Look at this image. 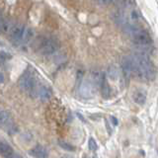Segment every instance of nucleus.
<instances>
[{
  "label": "nucleus",
  "instance_id": "13",
  "mask_svg": "<svg viewBox=\"0 0 158 158\" xmlns=\"http://www.w3.org/2000/svg\"><path fill=\"white\" fill-rule=\"evenodd\" d=\"M13 26H14V25L12 24L11 21L2 19V20H1V26H0V28H1V32H2L3 34L10 33V31L12 30Z\"/></svg>",
  "mask_w": 158,
  "mask_h": 158
},
{
  "label": "nucleus",
  "instance_id": "15",
  "mask_svg": "<svg viewBox=\"0 0 158 158\" xmlns=\"http://www.w3.org/2000/svg\"><path fill=\"white\" fill-rule=\"evenodd\" d=\"M33 31L31 30L30 28H26L25 30V33H24V36H23V39H22V43H27L28 42L31 41V39L33 37Z\"/></svg>",
  "mask_w": 158,
  "mask_h": 158
},
{
  "label": "nucleus",
  "instance_id": "3",
  "mask_svg": "<svg viewBox=\"0 0 158 158\" xmlns=\"http://www.w3.org/2000/svg\"><path fill=\"white\" fill-rule=\"evenodd\" d=\"M39 51L43 55H51L59 49V42L55 38H43L38 47Z\"/></svg>",
  "mask_w": 158,
  "mask_h": 158
},
{
  "label": "nucleus",
  "instance_id": "5",
  "mask_svg": "<svg viewBox=\"0 0 158 158\" xmlns=\"http://www.w3.org/2000/svg\"><path fill=\"white\" fill-rule=\"evenodd\" d=\"M26 27L24 25H14L13 26L12 30L10 31V40L15 45H19V43H22V39H23L24 33H25Z\"/></svg>",
  "mask_w": 158,
  "mask_h": 158
},
{
  "label": "nucleus",
  "instance_id": "9",
  "mask_svg": "<svg viewBox=\"0 0 158 158\" xmlns=\"http://www.w3.org/2000/svg\"><path fill=\"white\" fill-rule=\"evenodd\" d=\"M134 102L138 105H143L146 101V92L144 90H137L134 94Z\"/></svg>",
  "mask_w": 158,
  "mask_h": 158
},
{
  "label": "nucleus",
  "instance_id": "16",
  "mask_svg": "<svg viewBox=\"0 0 158 158\" xmlns=\"http://www.w3.org/2000/svg\"><path fill=\"white\" fill-rule=\"evenodd\" d=\"M0 118H1V125H3L4 122H6L8 120H10V118H11V116H10V114L8 113V112H6V111H2L1 112V115H0Z\"/></svg>",
  "mask_w": 158,
  "mask_h": 158
},
{
  "label": "nucleus",
  "instance_id": "1",
  "mask_svg": "<svg viewBox=\"0 0 158 158\" xmlns=\"http://www.w3.org/2000/svg\"><path fill=\"white\" fill-rule=\"evenodd\" d=\"M134 55V74L140 79L151 81L155 78V68L153 66L148 55L135 52Z\"/></svg>",
  "mask_w": 158,
  "mask_h": 158
},
{
  "label": "nucleus",
  "instance_id": "19",
  "mask_svg": "<svg viewBox=\"0 0 158 158\" xmlns=\"http://www.w3.org/2000/svg\"><path fill=\"white\" fill-rule=\"evenodd\" d=\"M88 145H89V149H90V150H96V149H97V143H96V141H95L93 138H90L89 139Z\"/></svg>",
  "mask_w": 158,
  "mask_h": 158
},
{
  "label": "nucleus",
  "instance_id": "20",
  "mask_svg": "<svg viewBox=\"0 0 158 158\" xmlns=\"http://www.w3.org/2000/svg\"><path fill=\"white\" fill-rule=\"evenodd\" d=\"M112 121H113V122H114V125H118V122L116 121L115 118H112Z\"/></svg>",
  "mask_w": 158,
  "mask_h": 158
},
{
  "label": "nucleus",
  "instance_id": "7",
  "mask_svg": "<svg viewBox=\"0 0 158 158\" xmlns=\"http://www.w3.org/2000/svg\"><path fill=\"white\" fill-rule=\"evenodd\" d=\"M36 96H38V98L42 101H47L49 99H51V97L52 96V92L49 87L40 86L37 89Z\"/></svg>",
  "mask_w": 158,
  "mask_h": 158
},
{
  "label": "nucleus",
  "instance_id": "21",
  "mask_svg": "<svg viewBox=\"0 0 158 158\" xmlns=\"http://www.w3.org/2000/svg\"><path fill=\"white\" fill-rule=\"evenodd\" d=\"M4 82V76H3V73L1 72V83Z\"/></svg>",
  "mask_w": 158,
  "mask_h": 158
},
{
  "label": "nucleus",
  "instance_id": "14",
  "mask_svg": "<svg viewBox=\"0 0 158 158\" xmlns=\"http://www.w3.org/2000/svg\"><path fill=\"white\" fill-rule=\"evenodd\" d=\"M100 88H101V93H102L103 97L104 98H109L110 97V94H111V90H110V87L108 85V83L106 82V79L102 82V84L100 85Z\"/></svg>",
  "mask_w": 158,
  "mask_h": 158
},
{
  "label": "nucleus",
  "instance_id": "2",
  "mask_svg": "<svg viewBox=\"0 0 158 158\" xmlns=\"http://www.w3.org/2000/svg\"><path fill=\"white\" fill-rule=\"evenodd\" d=\"M19 87L25 92H30V94L36 96L37 93V80L35 74L31 69L26 70L24 74L19 79Z\"/></svg>",
  "mask_w": 158,
  "mask_h": 158
},
{
  "label": "nucleus",
  "instance_id": "8",
  "mask_svg": "<svg viewBox=\"0 0 158 158\" xmlns=\"http://www.w3.org/2000/svg\"><path fill=\"white\" fill-rule=\"evenodd\" d=\"M114 20H115L116 24L121 26V27H125V26L129 23V19L126 17V14L124 11H117L115 14H114Z\"/></svg>",
  "mask_w": 158,
  "mask_h": 158
},
{
  "label": "nucleus",
  "instance_id": "12",
  "mask_svg": "<svg viewBox=\"0 0 158 158\" xmlns=\"http://www.w3.org/2000/svg\"><path fill=\"white\" fill-rule=\"evenodd\" d=\"M0 152H1V154L3 156L9 157V155L13 153V149L11 148V146L7 142L2 141L1 143H0Z\"/></svg>",
  "mask_w": 158,
  "mask_h": 158
},
{
  "label": "nucleus",
  "instance_id": "18",
  "mask_svg": "<svg viewBox=\"0 0 158 158\" xmlns=\"http://www.w3.org/2000/svg\"><path fill=\"white\" fill-rule=\"evenodd\" d=\"M139 19V14L137 10H133L130 12V20L133 22H137Z\"/></svg>",
  "mask_w": 158,
  "mask_h": 158
},
{
  "label": "nucleus",
  "instance_id": "10",
  "mask_svg": "<svg viewBox=\"0 0 158 158\" xmlns=\"http://www.w3.org/2000/svg\"><path fill=\"white\" fill-rule=\"evenodd\" d=\"M30 154L36 157H47V149L42 146V145H38L36 146L34 149L30 151Z\"/></svg>",
  "mask_w": 158,
  "mask_h": 158
},
{
  "label": "nucleus",
  "instance_id": "11",
  "mask_svg": "<svg viewBox=\"0 0 158 158\" xmlns=\"http://www.w3.org/2000/svg\"><path fill=\"white\" fill-rule=\"evenodd\" d=\"M106 75L109 79H111L113 81H116L118 77V69L116 65H111L106 72Z\"/></svg>",
  "mask_w": 158,
  "mask_h": 158
},
{
  "label": "nucleus",
  "instance_id": "17",
  "mask_svg": "<svg viewBox=\"0 0 158 158\" xmlns=\"http://www.w3.org/2000/svg\"><path fill=\"white\" fill-rule=\"evenodd\" d=\"M58 144L60 147H62L65 150H68V151H73L74 150V147L72 145H70V143H67L65 141H58Z\"/></svg>",
  "mask_w": 158,
  "mask_h": 158
},
{
  "label": "nucleus",
  "instance_id": "6",
  "mask_svg": "<svg viewBox=\"0 0 158 158\" xmlns=\"http://www.w3.org/2000/svg\"><path fill=\"white\" fill-rule=\"evenodd\" d=\"M122 69L124 72L125 76L130 77L133 74H134V55H126L122 60Z\"/></svg>",
  "mask_w": 158,
  "mask_h": 158
},
{
  "label": "nucleus",
  "instance_id": "4",
  "mask_svg": "<svg viewBox=\"0 0 158 158\" xmlns=\"http://www.w3.org/2000/svg\"><path fill=\"white\" fill-rule=\"evenodd\" d=\"M97 85L90 79L82 80L78 86V93L83 98H92L96 94Z\"/></svg>",
  "mask_w": 158,
  "mask_h": 158
}]
</instances>
